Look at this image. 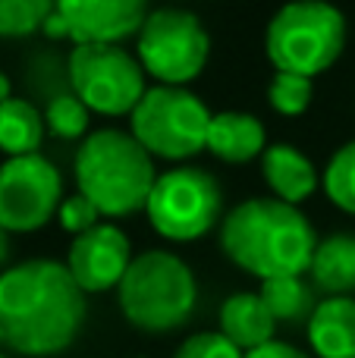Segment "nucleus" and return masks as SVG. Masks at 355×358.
Returning a JSON list of instances; mask_svg holds the SVG:
<instances>
[{
    "label": "nucleus",
    "mask_w": 355,
    "mask_h": 358,
    "mask_svg": "<svg viewBox=\"0 0 355 358\" xmlns=\"http://www.w3.org/2000/svg\"><path fill=\"white\" fill-rule=\"evenodd\" d=\"M312 94H314V82L305 79V76H296V73H274L268 85V101L277 113L283 117H299V113L308 110L312 104Z\"/></svg>",
    "instance_id": "nucleus-23"
},
{
    "label": "nucleus",
    "mask_w": 355,
    "mask_h": 358,
    "mask_svg": "<svg viewBox=\"0 0 355 358\" xmlns=\"http://www.w3.org/2000/svg\"><path fill=\"white\" fill-rule=\"evenodd\" d=\"M220 248L236 267L264 280L302 277L312 267L318 236L299 208L270 198H245L220 223Z\"/></svg>",
    "instance_id": "nucleus-2"
},
{
    "label": "nucleus",
    "mask_w": 355,
    "mask_h": 358,
    "mask_svg": "<svg viewBox=\"0 0 355 358\" xmlns=\"http://www.w3.org/2000/svg\"><path fill=\"white\" fill-rule=\"evenodd\" d=\"M6 258H10V233L0 227V267L6 264Z\"/></svg>",
    "instance_id": "nucleus-27"
},
{
    "label": "nucleus",
    "mask_w": 355,
    "mask_h": 358,
    "mask_svg": "<svg viewBox=\"0 0 355 358\" xmlns=\"http://www.w3.org/2000/svg\"><path fill=\"white\" fill-rule=\"evenodd\" d=\"M117 302L132 327L145 334H170L192 317L198 283L180 255L151 248L132 258L117 286Z\"/></svg>",
    "instance_id": "nucleus-4"
},
{
    "label": "nucleus",
    "mask_w": 355,
    "mask_h": 358,
    "mask_svg": "<svg viewBox=\"0 0 355 358\" xmlns=\"http://www.w3.org/2000/svg\"><path fill=\"white\" fill-rule=\"evenodd\" d=\"M208 151L226 164H245L268 151L264 123L252 113L224 110L214 113L208 126Z\"/></svg>",
    "instance_id": "nucleus-14"
},
{
    "label": "nucleus",
    "mask_w": 355,
    "mask_h": 358,
    "mask_svg": "<svg viewBox=\"0 0 355 358\" xmlns=\"http://www.w3.org/2000/svg\"><path fill=\"white\" fill-rule=\"evenodd\" d=\"M50 13V0H0V38L35 35L44 29Z\"/></svg>",
    "instance_id": "nucleus-21"
},
{
    "label": "nucleus",
    "mask_w": 355,
    "mask_h": 358,
    "mask_svg": "<svg viewBox=\"0 0 355 358\" xmlns=\"http://www.w3.org/2000/svg\"><path fill=\"white\" fill-rule=\"evenodd\" d=\"M321 182H324L327 198H331L340 210L355 214V138L346 142L340 151H333Z\"/></svg>",
    "instance_id": "nucleus-20"
},
{
    "label": "nucleus",
    "mask_w": 355,
    "mask_h": 358,
    "mask_svg": "<svg viewBox=\"0 0 355 358\" xmlns=\"http://www.w3.org/2000/svg\"><path fill=\"white\" fill-rule=\"evenodd\" d=\"M57 220H60V227L66 229V233H73V239H75V236H82V233H88V229L98 227V223H101V210L94 208L85 195H79V192H75V195L63 198L60 210H57Z\"/></svg>",
    "instance_id": "nucleus-25"
},
{
    "label": "nucleus",
    "mask_w": 355,
    "mask_h": 358,
    "mask_svg": "<svg viewBox=\"0 0 355 358\" xmlns=\"http://www.w3.org/2000/svg\"><path fill=\"white\" fill-rule=\"evenodd\" d=\"M145 210L161 236L192 242L224 223V192L208 170L176 167L157 176Z\"/></svg>",
    "instance_id": "nucleus-9"
},
{
    "label": "nucleus",
    "mask_w": 355,
    "mask_h": 358,
    "mask_svg": "<svg viewBox=\"0 0 355 358\" xmlns=\"http://www.w3.org/2000/svg\"><path fill=\"white\" fill-rule=\"evenodd\" d=\"M0 358H10V355H6V352H0Z\"/></svg>",
    "instance_id": "nucleus-29"
},
{
    "label": "nucleus",
    "mask_w": 355,
    "mask_h": 358,
    "mask_svg": "<svg viewBox=\"0 0 355 358\" xmlns=\"http://www.w3.org/2000/svg\"><path fill=\"white\" fill-rule=\"evenodd\" d=\"M346 48V16L333 3L299 0L274 13L264 35L268 60L277 73L312 76L331 69Z\"/></svg>",
    "instance_id": "nucleus-5"
},
{
    "label": "nucleus",
    "mask_w": 355,
    "mask_h": 358,
    "mask_svg": "<svg viewBox=\"0 0 355 358\" xmlns=\"http://www.w3.org/2000/svg\"><path fill=\"white\" fill-rule=\"evenodd\" d=\"M85 311V292L60 261L35 258L0 273V346L10 352H66L82 334Z\"/></svg>",
    "instance_id": "nucleus-1"
},
{
    "label": "nucleus",
    "mask_w": 355,
    "mask_h": 358,
    "mask_svg": "<svg viewBox=\"0 0 355 358\" xmlns=\"http://www.w3.org/2000/svg\"><path fill=\"white\" fill-rule=\"evenodd\" d=\"M88 110L73 92H60L48 101V110H44V123L54 132L57 138H82L88 132Z\"/></svg>",
    "instance_id": "nucleus-22"
},
{
    "label": "nucleus",
    "mask_w": 355,
    "mask_h": 358,
    "mask_svg": "<svg viewBox=\"0 0 355 358\" xmlns=\"http://www.w3.org/2000/svg\"><path fill=\"white\" fill-rule=\"evenodd\" d=\"M308 343L318 358H355V299L337 296L318 302L308 321Z\"/></svg>",
    "instance_id": "nucleus-16"
},
{
    "label": "nucleus",
    "mask_w": 355,
    "mask_h": 358,
    "mask_svg": "<svg viewBox=\"0 0 355 358\" xmlns=\"http://www.w3.org/2000/svg\"><path fill=\"white\" fill-rule=\"evenodd\" d=\"M154 157L136 142L132 132H88L75 151V185L101 214L126 217L148 204L157 182Z\"/></svg>",
    "instance_id": "nucleus-3"
},
{
    "label": "nucleus",
    "mask_w": 355,
    "mask_h": 358,
    "mask_svg": "<svg viewBox=\"0 0 355 358\" xmlns=\"http://www.w3.org/2000/svg\"><path fill=\"white\" fill-rule=\"evenodd\" d=\"M44 113L25 98H6L0 101V151L6 157H25L38 155L44 142Z\"/></svg>",
    "instance_id": "nucleus-18"
},
{
    "label": "nucleus",
    "mask_w": 355,
    "mask_h": 358,
    "mask_svg": "<svg viewBox=\"0 0 355 358\" xmlns=\"http://www.w3.org/2000/svg\"><path fill=\"white\" fill-rule=\"evenodd\" d=\"M145 69L123 44H85L66 57V85L88 110L123 117L145 98Z\"/></svg>",
    "instance_id": "nucleus-7"
},
{
    "label": "nucleus",
    "mask_w": 355,
    "mask_h": 358,
    "mask_svg": "<svg viewBox=\"0 0 355 358\" xmlns=\"http://www.w3.org/2000/svg\"><path fill=\"white\" fill-rule=\"evenodd\" d=\"M274 315L268 311L261 292H236L220 305V334L242 352L274 343Z\"/></svg>",
    "instance_id": "nucleus-15"
},
{
    "label": "nucleus",
    "mask_w": 355,
    "mask_h": 358,
    "mask_svg": "<svg viewBox=\"0 0 355 358\" xmlns=\"http://www.w3.org/2000/svg\"><path fill=\"white\" fill-rule=\"evenodd\" d=\"M312 283L327 299L352 296L355 292V236L352 233H333L318 242L312 258Z\"/></svg>",
    "instance_id": "nucleus-17"
},
{
    "label": "nucleus",
    "mask_w": 355,
    "mask_h": 358,
    "mask_svg": "<svg viewBox=\"0 0 355 358\" xmlns=\"http://www.w3.org/2000/svg\"><path fill=\"white\" fill-rule=\"evenodd\" d=\"M63 204V176L44 155L6 157L0 164V227L35 233Z\"/></svg>",
    "instance_id": "nucleus-10"
},
{
    "label": "nucleus",
    "mask_w": 355,
    "mask_h": 358,
    "mask_svg": "<svg viewBox=\"0 0 355 358\" xmlns=\"http://www.w3.org/2000/svg\"><path fill=\"white\" fill-rule=\"evenodd\" d=\"M261 173L277 201H287L293 208H299L321 185V173L314 170V164L296 145L287 142L268 145V151L261 155Z\"/></svg>",
    "instance_id": "nucleus-13"
},
{
    "label": "nucleus",
    "mask_w": 355,
    "mask_h": 358,
    "mask_svg": "<svg viewBox=\"0 0 355 358\" xmlns=\"http://www.w3.org/2000/svg\"><path fill=\"white\" fill-rule=\"evenodd\" d=\"M211 54V38L195 13L180 6H157L138 31L136 57L157 85L186 88L198 79Z\"/></svg>",
    "instance_id": "nucleus-8"
},
{
    "label": "nucleus",
    "mask_w": 355,
    "mask_h": 358,
    "mask_svg": "<svg viewBox=\"0 0 355 358\" xmlns=\"http://www.w3.org/2000/svg\"><path fill=\"white\" fill-rule=\"evenodd\" d=\"M261 299L268 305V311L274 315V321H312L318 299L314 289L305 283L302 277H277V280H264L261 283Z\"/></svg>",
    "instance_id": "nucleus-19"
},
{
    "label": "nucleus",
    "mask_w": 355,
    "mask_h": 358,
    "mask_svg": "<svg viewBox=\"0 0 355 358\" xmlns=\"http://www.w3.org/2000/svg\"><path fill=\"white\" fill-rule=\"evenodd\" d=\"M245 358H312V355H305L302 349L289 346V343L274 340V343H268V346L255 349V352H245Z\"/></svg>",
    "instance_id": "nucleus-26"
},
{
    "label": "nucleus",
    "mask_w": 355,
    "mask_h": 358,
    "mask_svg": "<svg viewBox=\"0 0 355 358\" xmlns=\"http://www.w3.org/2000/svg\"><path fill=\"white\" fill-rule=\"evenodd\" d=\"M214 113L189 88L151 85L132 110V136L151 157L189 161L208 148V126Z\"/></svg>",
    "instance_id": "nucleus-6"
},
{
    "label": "nucleus",
    "mask_w": 355,
    "mask_h": 358,
    "mask_svg": "<svg viewBox=\"0 0 355 358\" xmlns=\"http://www.w3.org/2000/svg\"><path fill=\"white\" fill-rule=\"evenodd\" d=\"M6 98H10V79L0 73V101H6Z\"/></svg>",
    "instance_id": "nucleus-28"
},
{
    "label": "nucleus",
    "mask_w": 355,
    "mask_h": 358,
    "mask_svg": "<svg viewBox=\"0 0 355 358\" xmlns=\"http://www.w3.org/2000/svg\"><path fill=\"white\" fill-rule=\"evenodd\" d=\"M173 358H245L239 346H233L220 330H205V334H192Z\"/></svg>",
    "instance_id": "nucleus-24"
},
{
    "label": "nucleus",
    "mask_w": 355,
    "mask_h": 358,
    "mask_svg": "<svg viewBox=\"0 0 355 358\" xmlns=\"http://www.w3.org/2000/svg\"><path fill=\"white\" fill-rule=\"evenodd\" d=\"M129 236L113 223H98L94 229L75 236L66 252V271L82 292H107L117 289L132 264Z\"/></svg>",
    "instance_id": "nucleus-12"
},
{
    "label": "nucleus",
    "mask_w": 355,
    "mask_h": 358,
    "mask_svg": "<svg viewBox=\"0 0 355 358\" xmlns=\"http://www.w3.org/2000/svg\"><path fill=\"white\" fill-rule=\"evenodd\" d=\"M148 13L142 0H63L54 3L41 31L48 38H66L73 48L123 44L132 35L138 38Z\"/></svg>",
    "instance_id": "nucleus-11"
}]
</instances>
